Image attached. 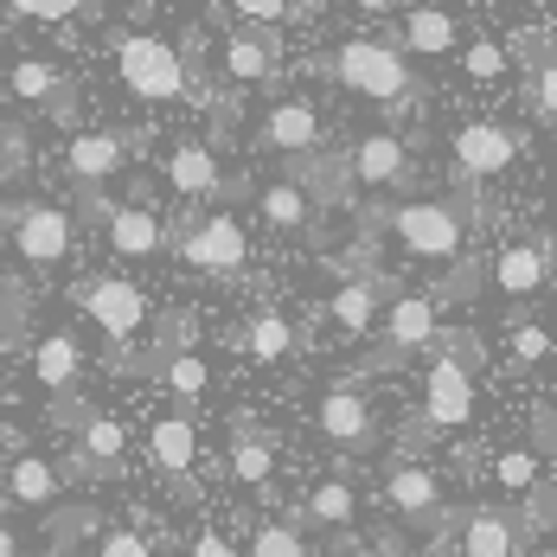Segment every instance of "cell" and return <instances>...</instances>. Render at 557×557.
Returning a JSON list of instances; mask_svg holds the SVG:
<instances>
[{
    "label": "cell",
    "instance_id": "obj_36",
    "mask_svg": "<svg viewBox=\"0 0 557 557\" xmlns=\"http://www.w3.org/2000/svg\"><path fill=\"white\" fill-rule=\"evenodd\" d=\"M506 352H512L519 366H545V352H552V334H545L539 321H512V334H506Z\"/></svg>",
    "mask_w": 557,
    "mask_h": 557
},
{
    "label": "cell",
    "instance_id": "obj_10",
    "mask_svg": "<svg viewBox=\"0 0 557 557\" xmlns=\"http://www.w3.org/2000/svg\"><path fill=\"white\" fill-rule=\"evenodd\" d=\"M379 327H385V359L436 346V295H391V308H379Z\"/></svg>",
    "mask_w": 557,
    "mask_h": 557
},
{
    "label": "cell",
    "instance_id": "obj_12",
    "mask_svg": "<svg viewBox=\"0 0 557 557\" xmlns=\"http://www.w3.org/2000/svg\"><path fill=\"white\" fill-rule=\"evenodd\" d=\"M552 282V237L539 231L532 244H506L500 257H494V288H500L506 301H525V295H539Z\"/></svg>",
    "mask_w": 557,
    "mask_h": 557
},
{
    "label": "cell",
    "instance_id": "obj_23",
    "mask_svg": "<svg viewBox=\"0 0 557 557\" xmlns=\"http://www.w3.org/2000/svg\"><path fill=\"white\" fill-rule=\"evenodd\" d=\"M461 557H519V519L512 512H468L461 525Z\"/></svg>",
    "mask_w": 557,
    "mask_h": 557
},
{
    "label": "cell",
    "instance_id": "obj_20",
    "mask_svg": "<svg viewBox=\"0 0 557 557\" xmlns=\"http://www.w3.org/2000/svg\"><path fill=\"white\" fill-rule=\"evenodd\" d=\"M148 455H154V468H161V474L186 481V474H193V461H199V423H193V410H168V417L148 430Z\"/></svg>",
    "mask_w": 557,
    "mask_h": 557
},
{
    "label": "cell",
    "instance_id": "obj_43",
    "mask_svg": "<svg viewBox=\"0 0 557 557\" xmlns=\"http://www.w3.org/2000/svg\"><path fill=\"white\" fill-rule=\"evenodd\" d=\"M193 557H231V545H224L219 525H199V539H193Z\"/></svg>",
    "mask_w": 557,
    "mask_h": 557
},
{
    "label": "cell",
    "instance_id": "obj_5",
    "mask_svg": "<svg viewBox=\"0 0 557 557\" xmlns=\"http://www.w3.org/2000/svg\"><path fill=\"white\" fill-rule=\"evenodd\" d=\"M173 250H180V263H186V270H199V276H237V270L250 263L244 219H231V212H206L199 224H186Z\"/></svg>",
    "mask_w": 557,
    "mask_h": 557
},
{
    "label": "cell",
    "instance_id": "obj_35",
    "mask_svg": "<svg viewBox=\"0 0 557 557\" xmlns=\"http://www.w3.org/2000/svg\"><path fill=\"white\" fill-rule=\"evenodd\" d=\"M525 97H532V115H539V122L557 115V64L552 58H545V64H525Z\"/></svg>",
    "mask_w": 557,
    "mask_h": 557
},
{
    "label": "cell",
    "instance_id": "obj_40",
    "mask_svg": "<svg viewBox=\"0 0 557 557\" xmlns=\"http://www.w3.org/2000/svg\"><path fill=\"white\" fill-rule=\"evenodd\" d=\"M84 532H103V519H97V512H58L52 519V545H71V539H84Z\"/></svg>",
    "mask_w": 557,
    "mask_h": 557
},
{
    "label": "cell",
    "instance_id": "obj_37",
    "mask_svg": "<svg viewBox=\"0 0 557 557\" xmlns=\"http://www.w3.org/2000/svg\"><path fill=\"white\" fill-rule=\"evenodd\" d=\"M250 557H308V545H301V532H295V525H257Z\"/></svg>",
    "mask_w": 557,
    "mask_h": 557
},
{
    "label": "cell",
    "instance_id": "obj_2",
    "mask_svg": "<svg viewBox=\"0 0 557 557\" xmlns=\"http://www.w3.org/2000/svg\"><path fill=\"white\" fill-rule=\"evenodd\" d=\"M327 71H334L346 90L372 97V103H404V97L417 90L410 64H404V58H397V46H385V39H346V46L327 58Z\"/></svg>",
    "mask_w": 557,
    "mask_h": 557
},
{
    "label": "cell",
    "instance_id": "obj_44",
    "mask_svg": "<svg viewBox=\"0 0 557 557\" xmlns=\"http://www.w3.org/2000/svg\"><path fill=\"white\" fill-rule=\"evenodd\" d=\"M0 557H20V539H13V525L0 519Z\"/></svg>",
    "mask_w": 557,
    "mask_h": 557
},
{
    "label": "cell",
    "instance_id": "obj_27",
    "mask_svg": "<svg viewBox=\"0 0 557 557\" xmlns=\"http://www.w3.org/2000/svg\"><path fill=\"white\" fill-rule=\"evenodd\" d=\"M128 455V430L115 423V417H103V410H90L84 423H77V461L84 468H115Z\"/></svg>",
    "mask_w": 557,
    "mask_h": 557
},
{
    "label": "cell",
    "instance_id": "obj_18",
    "mask_svg": "<svg viewBox=\"0 0 557 557\" xmlns=\"http://www.w3.org/2000/svg\"><path fill=\"white\" fill-rule=\"evenodd\" d=\"M168 186L180 199H219V193H231V173L219 168V154L206 141H180L168 154Z\"/></svg>",
    "mask_w": 557,
    "mask_h": 557
},
{
    "label": "cell",
    "instance_id": "obj_45",
    "mask_svg": "<svg viewBox=\"0 0 557 557\" xmlns=\"http://www.w3.org/2000/svg\"><path fill=\"white\" fill-rule=\"evenodd\" d=\"M0 334H13V301L0 295Z\"/></svg>",
    "mask_w": 557,
    "mask_h": 557
},
{
    "label": "cell",
    "instance_id": "obj_32",
    "mask_svg": "<svg viewBox=\"0 0 557 557\" xmlns=\"http://www.w3.org/2000/svg\"><path fill=\"white\" fill-rule=\"evenodd\" d=\"M250 352H257V359H263V366H276L282 352H288V346H295V327H288V321H282V314H270V308H263V314H250Z\"/></svg>",
    "mask_w": 557,
    "mask_h": 557
},
{
    "label": "cell",
    "instance_id": "obj_14",
    "mask_svg": "<svg viewBox=\"0 0 557 557\" xmlns=\"http://www.w3.org/2000/svg\"><path fill=\"white\" fill-rule=\"evenodd\" d=\"M103 237H110L115 257H128V263L168 250V224H161V212H148V206H103Z\"/></svg>",
    "mask_w": 557,
    "mask_h": 557
},
{
    "label": "cell",
    "instance_id": "obj_15",
    "mask_svg": "<svg viewBox=\"0 0 557 557\" xmlns=\"http://www.w3.org/2000/svg\"><path fill=\"white\" fill-rule=\"evenodd\" d=\"M7 97H20V103H33V110H52L58 122H71V84H64V71L46 64V58H20V64H7Z\"/></svg>",
    "mask_w": 557,
    "mask_h": 557
},
{
    "label": "cell",
    "instance_id": "obj_11",
    "mask_svg": "<svg viewBox=\"0 0 557 557\" xmlns=\"http://www.w3.org/2000/svg\"><path fill=\"white\" fill-rule=\"evenodd\" d=\"M84 372H90V359H84V339L71 334V327H52L33 346V379H39L46 397H71V391L84 385Z\"/></svg>",
    "mask_w": 557,
    "mask_h": 557
},
{
    "label": "cell",
    "instance_id": "obj_29",
    "mask_svg": "<svg viewBox=\"0 0 557 557\" xmlns=\"http://www.w3.org/2000/svg\"><path fill=\"white\" fill-rule=\"evenodd\" d=\"M161 385L180 397V410H193V404H199V391L212 385V372H206V359H199V352H161Z\"/></svg>",
    "mask_w": 557,
    "mask_h": 557
},
{
    "label": "cell",
    "instance_id": "obj_42",
    "mask_svg": "<svg viewBox=\"0 0 557 557\" xmlns=\"http://www.w3.org/2000/svg\"><path fill=\"white\" fill-rule=\"evenodd\" d=\"M13 173H26V141L13 128H0V180H13Z\"/></svg>",
    "mask_w": 557,
    "mask_h": 557
},
{
    "label": "cell",
    "instance_id": "obj_31",
    "mask_svg": "<svg viewBox=\"0 0 557 557\" xmlns=\"http://www.w3.org/2000/svg\"><path fill=\"white\" fill-rule=\"evenodd\" d=\"M352 487L339 481V474H327L314 494H308V525H352Z\"/></svg>",
    "mask_w": 557,
    "mask_h": 557
},
{
    "label": "cell",
    "instance_id": "obj_16",
    "mask_svg": "<svg viewBox=\"0 0 557 557\" xmlns=\"http://www.w3.org/2000/svg\"><path fill=\"white\" fill-rule=\"evenodd\" d=\"M346 168H352L346 180H359V186H404L410 180V148L391 128H372V135L352 141V161Z\"/></svg>",
    "mask_w": 557,
    "mask_h": 557
},
{
    "label": "cell",
    "instance_id": "obj_6",
    "mask_svg": "<svg viewBox=\"0 0 557 557\" xmlns=\"http://www.w3.org/2000/svg\"><path fill=\"white\" fill-rule=\"evenodd\" d=\"M13 224V257L20 263H33V270H58V263H71V250H77V219L64 212V206H20V212H7Z\"/></svg>",
    "mask_w": 557,
    "mask_h": 557
},
{
    "label": "cell",
    "instance_id": "obj_46",
    "mask_svg": "<svg viewBox=\"0 0 557 557\" xmlns=\"http://www.w3.org/2000/svg\"><path fill=\"white\" fill-rule=\"evenodd\" d=\"M423 557H448V545H436V552H423Z\"/></svg>",
    "mask_w": 557,
    "mask_h": 557
},
{
    "label": "cell",
    "instance_id": "obj_33",
    "mask_svg": "<svg viewBox=\"0 0 557 557\" xmlns=\"http://www.w3.org/2000/svg\"><path fill=\"white\" fill-rule=\"evenodd\" d=\"M461 71H468L474 84H494V77L512 71V58H506L500 39H468V46H461Z\"/></svg>",
    "mask_w": 557,
    "mask_h": 557
},
{
    "label": "cell",
    "instance_id": "obj_7",
    "mask_svg": "<svg viewBox=\"0 0 557 557\" xmlns=\"http://www.w3.org/2000/svg\"><path fill=\"white\" fill-rule=\"evenodd\" d=\"M519 128H506V122H461L455 135H448V161H455V173L461 180H500L512 161H519Z\"/></svg>",
    "mask_w": 557,
    "mask_h": 557
},
{
    "label": "cell",
    "instance_id": "obj_24",
    "mask_svg": "<svg viewBox=\"0 0 557 557\" xmlns=\"http://www.w3.org/2000/svg\"><path fill=\"white\" fill-rule=\"evenodd\" d=\"M231 474H237L244 487H263V481L276 474V448H270V436H263L250 417L231 423Z\"/></svg>",
    "mask_w": 557,
    "mask_h": 557
},
{
    "label": "cell",
    "instance_id": "obj_1",
    "mask_svg": "<svg viewBox=\"0 0 557 557\" xmlns=\"http://www.w3.org/2000/svg\"><path fill=\"white\" fill-rule=\"evenodd\" d=\"M115 77H122L128 97H141V103H173V97H186V84H193V71H186L180 46L154 39V33H128V39H115Z\"/></svg>",
    "mask_w": 557,
    "mask_h": 557
},
{
    "label": "cell",
    "instance_id": "obj_38",
    "mask_svg": "<svg viewBox=\"0 0 557 557\" xmlns=\"http://www.w3.org/2000/svg\"><path fill=\"white\" fill-rule=\"evenodd\" d=\"M552 512H557V494H552V481H539V487L525 494V519H519V539H539V532H552Z\"/></svg>",
    "mask_w": 557,
    "mask_h": 557
},
{
    "label": "cell",
    "instance_id": "obj_4",
    "mask_svg": "<svg viewBox=\"0 0 557 557\" xmlns=\"http://www.w3.org/2000/svg\"><path fill=\"white\" fill-rule=\"evenodd\" d=\"M379 224L391 231V244H397L410 263H455V257H461V212H455V206L417 199V206L379 212Z\"/></svg>",
    "mask_w": 557,
    "mask_h": 557
},
{
    "label": "cell",
    "instance_id": "obj_19",
    "mask_svg": "<svg viewBox=\"0 0 557 557\" xmlns=\"http://www.w3.org/2000/svg\"><path fill=\"white\" fill-rule=\"evenodd\" d=\"M263 148H276V154H308L314 141H321V110L308 103V97H282L276 110L263 115Z\"/></svg>",
    "mask_w": 557,
    "mask_h": 557
},
{
    "label": "cell",
    "instance_id": "obj_30",
    "mask_svg": "<svg viewBox=\"0 0 557 557\" xmlns=\"http://www.w3.org/2000/svg\"><path fill=\"white\" fill-rule=\"evenodd\" d=\"M494 481H500V494H519V500H525V494L545 481V461H539L532 448H500V455H494Z\"/></svg>",
    "mask_w": 557,
    "mask_h": 557
},
{
    "label": "cell",
    "instance_id": "obj_41",
    "mask_svg": "<svg viewBox=\"0 0 557 557\" xmlns=\"http://www.w3.org/2000/svg\"><path fill=\"white\" fill-rule=\"evenodd\" d=\"M97 557H154L148 552V539H141V532H122V525H110V532H103V552Z\"/></svg>",
    "mask_w": 557,
    "mask_h": 557
},
{
    "label": "cell",
    "instance_id": "obj_21",
    "mask_svg": "<svg viewBox=\"0 0 557 557\" xmlns=\"http://www.w3.org/2000/svg\"><path fill=\"white\" fill-rule=\"evenodd\" d=\"M461 46V20L448 7H410L404 13V52L397 58H448Z\"/></svg>",
    "mask_w": 557,
    "mask_h": 557
},
{
    "label": "cell",
    "instance_id": "obj_25",
    "mask_svg": "<svg viewBox=\"0 0 557 557\" xmlns=\"http://www.w3.org/2000/svg\"><path fill=\"white\" fill-rule=\"evenodd\" d=\"M327 314H334L339 334H372V327H379V282L346 276L334 288V301H327Z\"/></svg>",
    "mask_w": 557,
    "mask_h": 557
},
{
    "label": "cell",
    "instance_id": "obj_22",
    "mask_svg": "<svg viewBox=\"0 0 557 557\" xmlns=\"http://www.w3.org/2000/svg\"><path fill=\"white\" fill-rule=\"evenodd\" d=\"M270 71H276V39H270V33L237 26V33L224 39V77H231V84H263Z\"/></svg>",
    "mask_w": 557,
    "mask_h": 557
},
{
    "label": "cell",
    "instance_id": "obj_3",
    "mask_svg": "<svg viewBox=\"0 0 557 557\" xmlns=\"http://www.w3.org/2000/svg\"><path fill=\"white\" fill-rule=\"evenodd\" d=\"M71 301H77V314L97 321V334L110 339V346H128L135 334H148V321H154L148 295L128 276H77L71 282Z\"/></svg>",
    "mask_w": 557,
    "mask_h": 557
},
{
    "label": "cell",
    "instance_id": "obj_28",
    "mask_svg": "<svg viewBox=\"0 0 557 557\" xmlns=\"http://www.w3.org/2000/svg\"><path fill=\"white\" fill-rule=\"evenodd\" d=\"M257 219L276 224V231H301V224L314 219V199H308L295 180H270V186L257 193Z\"/></svg>",
    "mask_w": 557,
    "mask_h": 557
},
{
    "label": "cell",
    "instance_id": "obj_9",
    "mask_svg": "<svg viewBox=\"0 0 557 557\" xmlns=\"http://www.w3.org/2000/svg\"><path fill=\"white\" fill-rule=\"evenodd\" d=\"M128 154H135V135L128 128H77L71 148H64V168H71V180L84 193H97L103 180H115V173L128 168Z\"/></svg>",
    "mask_w": 557,
    "mask_h": 557
},
{
    "label": "cell",
    "instance_id": "obj_17",
    "mask_svg": "<svg viewBox=\"0 0 557 557\" xmlns=\"http://www.w3.org/2000/svg\"><path fill=\"white\" fill-rule=\"evenodd\" d=\"M314 423H321V436L339 448H366L372 443V404H366V391L352 385H334L321 404H314Z\"/></svg>",
    "mask_w": 557,
    "mask_h": 557
},
{
    "label": "cell",
    "instance_id": "obj_8",
    "mask_svg": "<svg viewBox=\"0 0 557 557\" xmlns=\"http://www.w3.org/2000/svg\"><path fill=\"white\" fill-rule=\"evenodd\" d=\"M423 423L443 430V436L474 423V372L455 352H436L430 372H423Z\"/></svg>",
    "mask_w": 557,
    "mask_h": 557
},
{
    "label": "cell",
    "instance_id": "obj_34",
    "mask_svg": "<svg viewBox=\"0 0 557 557\" xmlns=\"http://www.w3.org/2000/svg\"><path fill=\"white\" fill-rule=\"evenodd\" d=\"M71 13H90V7H77V0H13L7 7V20H26V26H64Z\"/></svg>",
    "mask_w": 557,
    "mask_h": 557
},
{
    "label": "cell",
    "instance_id": "obj_39",
    "mask_svg": "<svg viewBox=\"0 0 557 557\" xmlns=\"http://www.w3.org/2000/svg\"><path fill=\"white\" fill-rule=\"evenodd\" d=\"M231 13H244V26H257V33H270L276 20H288L295 7H282V0H237Z\"/></svg>",
    "mask_w": 557,
    "mask_h": 557
},
{
    "label": "cell",
    "instance_id": "obj_26",
    "mask_svg": "<svg viewBox=\"0 0 557 557\" xmlns=\"http://www.w3.org/2000/svg\"><path fill=\"white\" fill-rule=\"evenodd\" d=\"M58 487H64V474H58L46 455H20V461L7 468V500L13 506H52Z\"/></svg>",
    "mask_w": 557,
    "mask_h": 557
},
{
    "label": "cell",
    "instance_id": "obj_13",
    "mask_svg": "<svg viewBox=\"0 0 557 557\" xmlns=\"http://www.w3.org/2000/svg\"><path fill=\"white\" fill-rule=\"evenodd\" d=\"M385 500L397 519H410V525H436L443 519V481L423 468V461H397L385 481Z\"/></svg>",
    "mask_w": 557,
    "mask_h": 557
}]
</instances>
